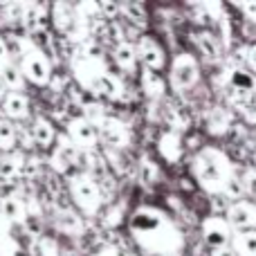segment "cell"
Returning a JSON list of instances; mask_svg holds the SVG:
<instances>
[{
	"mask_svg": "<svg viewBox=\"0 0 256 256\" xmlns=\"http://www.w3.org/2000/svg\"><path fill=\"white\" fill-rule=\"evenodd\" d=\"M128 234L144 256H182L184 234L164 209L140 204L128 218Z\"/></svg>",
	"mask_w": 256,
	"mask_h": 256,
	"instance_id": "6da1fadb",
	"label": "cell"
},
{
	"mask_svg": "<svg viewBox=\"0 0 256 256\" xmlns=\"http://www.w3.org/2000/svg\"><path fill=\"white\" fill-rule=\"evenodd\" d=\"M191 176L202 191L232 202L243 198V186L232 158L218 146H202L191 160Z\"/></svg>",
	"mask_w": 256,
	"mask_h": 256,
	"instance_id": "7a4b0ae2",
	"label": "cell"
},
{
	"mask_svg": "<svg viewBox=\"0 0 256 256\" xmlns=\"http://www.w3.org/2000/svg\"><path fill=\"white\" fill-rule=\"evenodd\" d=\"M72 72L79 81L81 88H86L94 97L106 99H120L124 92L122 81L108 70L102 52L94 48V43H84L74 58H72Z\"/></svg>",
	"mask_w": 256,
	"mask_h": 256,
	"instance_id": "3957f363",
	"label": "cell"
},
{
	"mask_svg": "<svg viewBox=\"0 0 256 256\" xmlns=\"http://www.w3.org/2000/svg\"><path fill=\"white\" fill-rule=\"evenodd\" d=\"M18 54H20V68L25 81H32L34 86H50L52 84V61L43 48L34 43L32 38H18Z\"/></svg>",
	"mask_w": 256,
	"mask_h": 256,
	"instance_id": "277c9868",
	"label": "cell"
},
{
	"mask_svg": "<svg viewBox=\"0 0 256 256\" xmlns=\"http://www.w3.org/2000/svg\"><path fill=\"white\" fill-rule=\"evenodd\" d=\"M68 191H70L74 204L79 207V212H84L86 216H94L99 214L104 204V191L102 184L94 180L88 173H74V176L68 180Z\"/></svg>",
	"mask_w": 256,
	"mask_h": 256,
	"instance_id": "5b68a950",
	"label": "cell"
},
{
	"mask_svg": "<svg viewBox=\"0 0 256 256\" xmlns=\"http://www.w3.org/2000/svg\"><path fill=\"white\" fill-rule=\"evenodd\" d=\"M227 88V102L234 106H248L252 99H256V79L250 74L248 68L230 66L222 72Z\"/></svg>",
	"mask_w": 256,
	"mask_h": 256,
	"instance_id": "8992f818",
	"label": "cell"
},
{
	"mask_svg": "<svg viewBox=\"0 0 256 256\" xmlns=\"http://www.w3.org/2000/svg\"><path fill=\"white\" fill-rule=\"evenodd\" d=\"M200 81V66L194 54L180 52L173 56L168 70V86L173 92H186Z\"/></svg>",
	"mask_w": 256,
	"mask_h": 256,
	"instance_id": "52a82bcc",
	"label": "cell"
},
{
	"mask_svg": "<svg viewBox=\"0 0 256 256\" xmlns=\"http://www.w3.org/2000/svg\"><path fill=\"white\" fill-rule=\"evenodd\" d=\"M132 48H135L137 61L144 66V70L160 72L166 68V52H164V48L158 43V38H153V36H148V34H142V36H137Z\"/></svg>",
	"mask_w": 256,
	"mask_h": 256,
	"instance_id": "ba28073f",
	"label": "cell"
},
{
	"mask_svg": "<svg viewBox=\"0 0 256 256\" xmlns=\"http://www.w3.org/2000/svg\"><path fill=\"white\" fill-rule=\"evenodd\" d=\"M94 128H97L99 140L106 144L108 150H124L130 146V128L117 117H104Z\"/></svg>",
	"mask_w": 256,
	"mask_h": 256,
	"instance_id": "9c48e42d",
	"label": "cell"
},
{
	"mask_svg": "<svg viewBox=\"0 0 256 256\" xmlns=\"http://www.w3.org/2000/svg\"><path fill=\"white\" fill-rule=\"evenodd\" d=\"M227 225L234 232H254L256 230V202L252 200H236V202H230L225 209Z\"/></svg>",
	"mask_w": 256,
	"mask_h": 256,
	"instance_id": "30bf717a",
	"label": "cell"
},
{
	"mask_svg": "<svg viewBox=\"0 0 256 256\" xmlns=\"http://www.w3.org/2000/svg\"><path fill=\"white\" fill-rule=\"evenodd\" d=\"M66 137L76 146V148H79V153H86V150H97V144H99L97 128L90 124V122H86L84 117H72V120L68 122Z\"/></svg>",
	"mask_w": 256,
	"mask_h": 256,
	"instance_id": "8fae6325",
	"label": "cell"
},
{
	"mask_svg": "<svg viewBox=\"0 0 256 256\" xmlns=\"http://www.w3.org/2000/svg\"><path fill=\"white\" fill-rule=\"evenodd\" d=\"M200 232H202V238L207 240V245H212V250L227 248V245H232V238H234V230L218 214L204 218L202 225H200Z\"/></svg>",
	"mask_w": 256,
	"mask_h": 256,
	"instance_id": "7c38bea8",
	"label": "cell"
},
{
	"mask_svg": "<svg viewBox=\"0 0 256 256\" xmlns=\"http://www.w3.org/2000/svg\"><path fill=\"white\" fill-rule=\"evenodd\" d=\"M79 148L68 140L66 135H56V142H54V150L50 155V166L56 173H68L70 166H74L79 162Z\"/></svg>",
	"mask_w": 256,
	"mask_h": 256,
	"instance_id": "4fadbf2b",
	"label": "cell"
},
{
	"mask_svg": "<svg viewBox=\"0 0 256 256\" xmlns=\"http://www.w3.org/2000/svg\"><path fill=\"white\" fill-rule=\"evenodd\" d=\"M158 153L164 162L168 164H178L184 155V144H182L180 132L176 130H164L158 140Z\"/></svg>",
	"mask_w": 256,
	"mask_h": 256,
	"instance_id": "5bb4252c",
	"label": "cell"
},
{
	"mask_svg": "<svg viewBox=\"0 0 256 256\" xmlns=\"http://www.w3.org/2000/svg\"><path fill=\"white\" fill-rule=\"evenodd\" d=\"M140 84H142V90L144 94L150 99V102H162L166 97V81L160 72H150V70H144L140 74Z\"/></svg>",
	"mask_w": 256,
	"mask_h": 256,
	"instance_id": "9a60e30c",
	"label": "cell"
},
{
	"mask_svg": "<svg viewBox=\"0 0 256 256\" xmlns=\"http://www.w3.org/2000/svg\"><path fill=\"white\" fill-rule=\"evenodd\" d=\"M0 216L7 222H25L27 209H25V202H22L20 196H16V194L2 196V198H0Z\"/></svg>",
	"mask_w": 256,
	"mask_h": 256,
	"instance_id": "2e32d148",
	"label": "cell"
},
{
	"mask_svg": "<svg viewBox=\"0 0 256 256\" xmlns=\"http://www.w3.org/2000/svg\"><path fill=\"white\" fill-rule=\"evenodd\" d=\"M112 61H115V66L122 72H128V74H132L137 70V63L140 61H137L135 48H132L130 40H122V43H117L112 48Z\"/></svg>",
	"mask_w": 256,
	"mask_h": 256,
	"instance_id": "e0dca14e",
	"label": "cell"
},
{
	"mask_svg": "<svg viewBox=\"0 0 256 256\" xmlns=\"http://www.w3.org/2000/svg\"><path fill=\"white\" fill-rule=\"evenodd\" d=\"M204 124H207L209 135H225L232 126V112L222 106H214L209 108V112L204 115Z\"/></svg>",
	"mask_w": 256,
	"mask_h": 256,
	"instance_id": "ac0fdd59",
	"label": "cell"
},
{
	"mask_svg": "<svg viewBox=\"0 0 256 256\" xmlns=\"http://www.w3.org/2000/svg\"><path fill=\"white\" fill-rule=\"evenodd\" d=\"M32 140H34V144H38L40 148H50V146H54V142H56V128L50 120H45V117H36L34 124H32Z\"/></svg>",
	"mask_w": 256,
	"mask_h": 256,
	"instance_id": "d6986e66",
	"label": "cell"
},
{
	"mask_svg": "<svg viewBox=\"0 0 256 256\" xmlns=\"http://www.w3.org/2000/svg\"><path fill=\"white\" fill-rule=\"evenodd\" d=\"M2 110L9 120H25L30 115V99L22 92H9L4 94Z\"/></svg>",
	"mask_w": 256,
	"mask_h": 256,
	"instance_id": "ffe728a7",
	"label": "cell"
},
{
	"mask_svg": "<svg viewBox=\"0 0 256 256\" xmlns=\"http://www.w3.org/2000/svg\"><path fill=\"white\" fill-rule=\"evenodd\" d=\"M25 158L20 153H7L0 158V182H14L18 176H22Z\"/></svg>",
	"mask_w": 256,
	"mask_h": 256,
	"instance_id": "44dd1931",
	"label": "cell"
},
{
	"mask_svg": "<svg viewBox=\"0 0 256 256\" xmlns=\"http://www.w3.org/2000/svg\"><path fill=\"white\" fill-rule=\"evenodd\" d=\"M232 250L236 256H256V230L254 232H234Z\"/></svg>",
	"mask_w": 256,
	"mask_h": 256,
	"instance_id": "7402d4cb",
	"label": "cell"
},
{
	"mask_svg": "<svg viewBox=\"0 0 256 256\" xmlns=\"http://www.w3.org/2000/svg\"><path fill=\"white\" fill-rule=\"evenodd\" d=\"M56 227L68 236H79L84 232V220L74 212H61L56 216Z\"/></svg>",
	"mask_w": 256,
	"mask_h": 256,
	"instance_id": "603a6c76",
	"label": "cell"
},
{
	"mask_svg": "<svg viewBox=\"0 0 256 256\" xmlns=\"http://www.w3.org/2000/svg\"><path fill=\"white\" fill-rule=\"evenodd\" d=\"M0 76H2L7 90H12V92H22V88H25V76L18 70V66L7 63L4 68H0Z\"/></svg>",
	"mask_w": 256,
	"mask_h": 256,
	"instance_id": "cb8c5ba5",
	"label": "cell"
},
{
	"mask_svg": "<svg viewBox=\"0 0 256 256\" xmlns=\"http://www.w3.org/2000/svg\"><path fill=\"white\" fill-rule=\"evenodd\" d=\"M137 171H140V178L146 182V184H155V182H160V166L158 162H153V158H148V155H142L140 162H137Z\"/></svg>",
	"mask_w": 256,
	"mask_h": 256,
	"instance_id": "d4e9b609",
	"label": "cell"
},
{
	"mask_svg": "<svg viewBox=\"0 0 256 256\" xmlns=\"http://www.w3.org/2000/svg\"><path fill=\"white\" fill-rule=\"evenodd\" d=\"M196 43H198V48L202 50V54L209 58V61H216V58L220 56V45H218L216 36L202 32V34H196Z\"/></svg>",
	"mask_w": 256,
	"mask_h": 256,
	"instance_id": "484cf974",
	"label": "cell"
},
{
	"mask_svg": "<svg viewBox=\"0 0 256 256\" xmlns=\"http://www.w3.org/2000/svg\"><path fill=\"white\" fill-rule=\"evenodd\" d=\"M164 117H166V122L171 124V130H176V132L184 130V128L189 126V117H186V112L182 110L180 106H176V104H171V106L164 108Z\"/></svg>",
	"mask_w": 256,
	"mask_h": 256,
	"instance_id": "4316f807",
	"label": "cell"
},
{
	"mask_svg": "<svg viewBox=\"0 0 256 256\" xmlns=\"http://www.w3.org/2000/svg\"><path fill=\"white\" fill-rule=\"evenodd\" d=\"M16 146V126L9 120H0V150L12 153Z\"/></svg>",
	"mask_w": 256,
	"mask_h": 256,
	"instance_id": "83f0119b",
	"label": "cell"
},
{
	"mask_svg": "<svg viewBox=\"0 0 256 256\" xmlns=\"http://www.w3.org/2000/svg\"><path fill=\"white\" fill-rule=\"evenodd\" d=\"M81 108H84V115H81V117H84L86 122H90L92 126H97L104 117H108L106 108H104L99 102H88V104H84Z\"/></svg>",
	"mask_w": 256,
	"mask_h": 256,
	"instance_id": "f1b7e54d",
	"label": "cell"
},
{
	"mask_svg": "<svg viewBox=\"0 0 256 256\" xmlns=\"http://www.w3.org/2000/svg\"><path fill=\"white\" fill-rule=\"evenodd\" d=\"M120 14H126V18L128 20H132V22H144L146 20V9H144V4H140V2H126V4H120Z\"/></svg>",
	"mask_w": 256,
	"mask_h": 256,
	"instance_id": "f546056e",
	"label": "cell"
},
{
	"mask_svg": "<svg viewBox=\"0 0 256 256\" xmlns=\"http://www.w3.org/2000/svg\"><path fill=\"white\" fill-rule=\"evenodd\" d=\"M240 52V56H243V61L248 63V70H250V74L256 79V43L252 45H243V48L238 50Z\"/></svg>",
	"mask_w": 256,
	"mask_h": 256,
	"instance_id": "4dcf8cb0",
	"label": "cell"
},
{
	"mask_svg": "<svg viewBox=\"0 0 256 256\" xmlns=\"http://www.w3.org/2000/svg\"><path fill=\"white\" fill-rule=\"evenodd\" d=\"M240 186H243V194L256 198V168H248L243 173V180H240Z\"/></svg>",
	"mask_w": 256,
	"mask_h": 256,
	"instance_id": "1f68e13d",
	"label": "cell"
},
{
	"mask_svg": "<svg viewBox=\"0 0 256 256\" xmlns=\"http://www.w3.org/2000/svg\"><path fill=\"white\" fill-rule=\"evenodd\" d=\"M2 16L7 22H22V4H18V2L4 4Z\"/></svg>",
	"mask_w": 256,
	"mask_h": 256,
	"instance_id": "d6a6232c",
	"label": "cell"
},
{
	"mask_svg": "<svg viewBox=\"0 0 256 256\" xmlns=\"http://www.w3.org/2000/svg\"><path fill=\"white\" fill-rule=\"evenodd\" d=\"M38 256H61L58 254V245L54 238H40L38 240Z\"/></svg>",
	"mask_w": 256,
	"mask_h": 256,
	"instance_id": "836d02e7",
	"label": "cell"
},
{
	"mask_svg": "<svg viewBox=\"0 0 256 256\" xmlns=\"http://www.w3.org/2000/svg\"><path fill=\"white\" fill-rule=\"evenodd\" d=\"M99 4V14H102L104 20H115L117 14H120V4L117 2H97Z\"/></svg>",
	"mask_w": 256,
	"mask_h": 256,
	"instance_id": "e575fe53",
	"label": "cell"
},
{
	"mask_svg": "<svg viewBox=\"0 0 256 256\" xmlns=\"http://www.w3.org/2000/svg\"><path fill=\"white\" fill-rule=\"evenodd\" d=\"M234 7L238 12H243V16H248L256 25V2H234Z\"/></svg>",
	"mask_w": 256,
	"mask_h": 256,
	"instance_id": "d590c367",
	"label": "cell"
},
{
	"mask_svg": "<svg viewBox=\"0 0 256 256\" xmlns=\"http://www.w3.org/2000/svg\"><path fill=\"white\" fill-rule=\"evenodd\" d=\"M104 222H106L108 227H115V225H120L122 222V207L117 209V207H112L110 212H108V218H104Z\"/></svg>",
	"mask_w": 256,
	"mask_h": 256,
	"instance_id": "8d00e7d4",
	"label": "cell"
},
{
	"mask_svg": "<svg viewBox=\"0 0 256 256\" xmlns=\"http://www.w3.org/2000/svg\"><path fill=\"white\" fill-rule=\"evenodd\" d=\"M9 56H12V52H9V45H7V40L0 36V68H4L7 63H12V61H9Z\"/></svg>",
	"mask_w": 256,
	"mask_h": 256,
	"instance_id": "74e56055",
	"label": "cell"
},
{
	"mask_svg": "<svg viewBox=\"0 0 256 256\" xmlns=\"http://www.w3.org/2000/svg\"><path fill=\"white\" fill-rule=\"evenodd\" d=\"M212 256H236L234 250L227 245V248H216V250H212Z\"/></svg>",
	"mask_w": 256,
	"mask_h": 256,
	"instance_id": "f35d334b",
	"label": "cell"
},
{
	"mask_svg": "<svg viewBox=\"0 0 256 256\" xmlns=\"http://www.w3.org/2000/svg\"><path fill=\"white\" fill-rule=\"evenodd\" d=\"M4 94H7V86H4L2 76H0V99H4Z\"/></svg>",
	"mask_w": 256,
	"mask_h": 256,
	"instance_id": "ab89813d",
	"label": "cell"
},
{
	"mask_svg": "<svg viewBox=\"0 0 256 256\" xmlns=\"http://www.w3.org/2000/svg\"><path fill=\"white\" fill-rule=\"evenodd\" d=\"M94 256H117L112 250H104V252H99V254H94Z\"/></svg>",
	"mask_w": 256,
	"mask_h": 256,
	"instance_id": "60d3db41",
	"label": "cell"
}]
</instances>
